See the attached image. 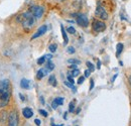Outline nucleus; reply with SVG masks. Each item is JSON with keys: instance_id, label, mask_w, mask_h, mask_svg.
<instances>
[{"instance_id": "obj_1", "label": "nucleus", "mask_w": 131, "mask_h": 126, "mask_svg": "<svg viewBox=\"0 0 131 126\" xmlns=\"http://www.w3.org/2000/svg\"><path fill=\"white\" fill-rule=\"evenodd\" d=\"M11 85L9 80L0 81V108H3L8 105L11 98Z\"/></svg>"}, {"instance_id": "obj_2", "label": "nucleus", "mask_w": 131, "mask_h": 126, "mask_svg": "<svg viewBox=\"0 0 131 126\" xmlns=\"http://www.w3.org/2000/svg\"><path fill=\"white\" fill-rule=\"evenodd\" d=\"M20 21L22 22L24 28H30L34 23V16L30 11H27L20 15Z\"/></svg>"}, {"instance_id": "obj_3", "label": "nucleus", "mask_w": 131, "mask_h": 126, "mask_svg": "<svg viewBox=\"0 0 131 126\" xmlns=\"http://www.w3.org/2000/svg\"><path fill=\"white\" fill-rule=\"evenodd\" d=\"M92 28L95 32H104L106 29V25L103 21L101 20H93V23H92Z\"/></svg>"}, {"instance_id": "obj_4", "label": "nucleus", "mask_w": 131, "mask_h": 126, "mask_svg": "<svg viewBox=\"0 0 131 126\" xmlns=\"http://www.w3.org/2000/svg\"><path fill=\"white\" fill-rule=\"evenodd\" d=\"M29 11L32 13V15L34 16V18L39 19V18H41V16L43 14L45 9H43V7H41V6H32V7H30Z\"/></svg>"}, {"instance_id": "obj_5", "label": "nucleus", "mask_w": 131, "mask_h": 126, "mask_svg": "<svg viewBox=\"0 0 131 126\" xmlns=\"http://www.w3.org/2000/svg\"><path fill=\"white\" fill-rule=\"evenodd\" d=\"M18 114L15 111L10 112L8 116V126H18Z\"/></svg>"}, {"instance_id": "obj_6", "label": "nucleus", "mask_w": 131, "mask_h": 126, "mask_svg": "<svg viewBox=\"0 0 131 126\" xmlns=\"http://www.w3.org/2000/svg\"><path fill=\"white\" fill-rule=\"evenodd\" d=\"M95 15L97 16V17H99V18H101V19H103V20L108 19V13H107V11L105 10V8L103 6H100V5H98V7L96 8Z\"/></svg>"}, {"instance_id": "obj_7", "label": "nucleus", "mask_w": 131, "mask_h": 126, "mask_svg": "<svg viewBox=\"0 0 131 126\" xmlns=\"http://www.w3.org/2000/svg\"><path fill=\"white\" fill-rule=\"evenodd\" d=\"M76 21L82 27H87L88 24H89V19H88V17L85 15V14H78Z\"/></svg>"}, {"instance_id": "obj_8", "label": "nucleus", "mask_w": 131, "mask_h": 126, "mask_svg": "<svg viewBox=\"0 0 131 126\" xmlns=\"http://www.w3.org/2000/svg\"><path fill=\"white\" fill-rule=\"evenodd\" d=\"M47 30H48V26H47V25H41V26L37 29V32H35L32 36H31V39H35V38H37V37L43 35V34L47 32Z\"/></svg>"}, {"instance_id": "obj_9", "label": "nucleus", "mask_w": 131, "mask_h": 126, "mask_svg": "<svg viewBox=\"0 0 131 126\" xmlns=\"http://www.w3.org/2000/svg\"><path fill=\"white\" fill-rule=\"evenodd\" d=\"M63 103H64V98H63V97H58V98H56V99L52 101V103H51V107H52L53 109H57L58 106L63 105Z\"/></svg>"}, {"instance_id": "obj_10", "label": "nucleus", "mask_w": 131, "mask_h": 126, "mask_svg": "<svg viewBox=\"0 0 131 126\" xmlns=\"http://www.w3.org/2000/svg\"><path fill=\"white\" fill-rule=\"evenodd\" d=\"M49 71L46 68V69H40V70H38L37 71V73H36V78L38 80H41L46 75H48V73H49Z\"/></svg>"}, {"instance_id": "obj_11", "label": "nucleus", "mask_w": 131, "mask_h": 126, "mask_svg": "<svg viewBox=\"0 0 131 126\" xmlns=\"http://www.w3.org/2000/svg\"><path fill=\"white\" fill-rule=\"evenodd\" d=\"M22 114H23V116L25 117V118H30V117H32L33 115V111L30 109V108H28V107H26V108H24L23 110H22Z\"/></svg>"}, {"instance_id": "obj_12", "label": "nucleus", "mask_w": 131, "mask_h": 126, "mask_svg": "<svg viewBox=\"0 0 131 126\" xmlns=\"http://www.w3.org/2000/svg\"><path fill=\"white\" fill-rule=\"evenodd\" d=\"M61 30H62V35H63V38H64V45L67 46V45H68V43H69V38H68L67 32H66L64 25H61Z\"/></svg>"}, {"instance_id": "obj_13", "label": "nucleus", "mask_w": 131, "mask_h": 126, "mask_svg": "<svg viewBox=\"0 0 131 126\" xmlns=\"http://www.w3.org/2000/svg\"><path fill=\"white\" fill-rule=\"evenodd\" d=\"M20 87L22 89H28L29 88V81L26 79H22L20 81Z\"/></svg>"}, {"instance_id": "obj_14", "label": "nucleus", "mask_w": 131, "mask_h": 126, "mask_svg": "<svg viewBox=\"0 0 131 126\" xmlns=\"http://www.w3.org/2000/svg\"><path fill=\"white\" fill-rule=\"evenodd\" d=\"M122 50H123V44H121V43L117 44V47H116V57H119L120 54L122 52Z\"/></svg>"}, {"instance_id": "obj_15", "label": "nucleus", "mask_w": 131, "mask_h": 126, "mask_svg": "<svg viewBox=\"0 0 131 126\" xmlns=\"http://www.w3.org/2000/svg\"><path fill=\"white\" fill-rule=\"evenodd\" d=\"M49 85H51V86H53V87H56L57 86V79H56V76L54 75H51L50 77H49Z\"/></svg>"}, {"instance_id": "obj_16", "label": "nucleus", "mask_w": 131, "mask_h": 126, "mask_svg": "<svg viewBox=\"0 0 131 126\" xmlns=\"http://www.w3.org/2000/svg\"><path fill=\"white\" fill-rule=\"evenodd\" d=\"M68 63L72 64V65H79V64H81V62L76 59H70V60H68Z\"/></svg>"}, {"instance_id": "obj_17", "label": "nucleus", "mask_w": 131, "mask_h": 126, "mask_svg": "<svg viewBox=\"0 0 131 126\" xmlns=\"http://www.w3.org/2000/svg\"><path fill=\"white\" fill-rule=\"evenodd\" d=\"M79 74H80V71H79L78 69H74V70L71 72V76H72V77H77V76H79Z\"/></svg>"}, {"instance_id": "obj_18", "label": "nucleus", "mask_w": 131, "mask_h": 126, "mask_svg": "<svg viewBox=\"0 0 131 126\" xmlns=\"http://www.w3.org/2000/svg\"><path fill=\"white\" fill-rule=\"evenodd\" d=\"M47 69H48L49 71H52V70L54 69V65L51 63L50 61H49V62H48V65H47Z\"/></svg>"}, {"instance_id": "obj_19", "label": "nucleus", "mask_w": 131, "mask_h": 126, "mask_svg": "<svg viewBox=\"0 0 131 126\" xmlns=\"http://www.w3.org/2000/svg\"><path fill=\"white\" fill-rule=\"evenodd\" d=\"M46 61H47V58H46V56H43V57H41V58H39L37 60V64L38 65H43Z\"/></svg>"}, {"instance_id": "obj_20", "label": "nucleus", "mask_w": 131, "mask_h": 126, "mask_svg": "<svg viewBox=\"0 0 131 126\" xmlns=\"http://www.w3.org/2000/svg\"><path fill=\"white\" fill-rule=\"evenodd\" d=\"M86 65H87V67L89 68L90 72H93V71L95 70V67H94V65H93L92 63H90V62H87V63H86Z\"/></svg>"}, {"instance_id": "obj_21", "label": "nucleus", "mask_w": 131, "mask_h": 126, "mask_svg": "<svg viewBox=\"0 0 131 126\" xmlns=\"http://www.w3.org/2000/svg\"><path fill=\"white\" fill-rule=\"evenodd\" d=\"M74 109H75V100L72 101V102L70 103V105H69V111H70V112H73Z\"/></svg>"}, {"instance_id": "obj_22", "label": "nucleus", "mask_w": 131, "mask_h": 126, "mask_svg": "<svg viewBox=\"0 0 131 126\" xmlns=\"http://www.w3.org/2000/svg\"><path fill=\"white\" fill-rule=\"evenodd\" d=\"M57 47H58V46H57L56 44H52V45H50V46H49V50H50L51 52H56Z\"/></svg>"}, {"instance_id": "obj_23", "label": "nucleus", "mask_w": 131, "mask_h": 126, "mask_svg": "<svg viewBox=\"0 0 131 126\" xmlns=\"http://www.w3.org/2000/svg\"><path fill=\"white\" fill-rule=\"evenodd\" d=\"M67 30H68V32H69V33H71V34H75V33H76V29H75L73 26L68 27V29H67Z\"/></svg>"}, {"instance_id": "obj_24", "label": "nucleus", "mask_w": 131, "mask_h": 126, "mask_svg": "<svg viewBox=\"0 0 131 126\" xmlns=\"http://www.w3.org/2000/svg\"><path fill=\"white\" fill-rule=\"evenodd\" d=\"M38 112L43 116V117H48V112L47 111H45V110H42V109H39L38 110Z\"/></svg>"}, {"instance_id": "obj_25", "label": "nucleus", "mask_w": 131, "mask_h": 126, "mask_svg": "<svg viewBox=\"0 0 131 126\" xmlns=\"http://www.w3.org/2000/svg\"><path fill=\"white\" fill-rule=\"evenodd\" d=\"M65 85L68 86V87H70V88H72V89H74V91H75V87L73 86L72 83H70V82H68V81H65Z\"/></svg>"}, {"instance_id": "obj_26", "label": "nucleus", "mask_w": 131, "mask_h": 126, "mask_svg": "<svg viewBox=\"0 0 131 126\" xmlns=\"http://www.w3.org/2000/svg\"><path fill=\"white\" fill-rule=\"evenodd\" d=\"M68 81H69L70 83H72V84H74V83H75V81H74V77H72L71 75H68Z\"/></svg>"}, {"instance_id": "obj_27", "label": "nucleus", "mask_w": 131, "mask_h": 126, "mask_svg": "<svg viewBox=\"0 0 131 126\" xmlns=\"http://www.w3.org/2000/svg\"><path fill=\"white\" fill-rule=\"evenodd\" d=\"M68 52H69V54H74V52H75V48L73 47H68Z\"/></svg>"}, {"instance_id": "obj_28", "label": "nucleus", "mask_w": 131, "mask_h": 126, "mask_svg": "<svg viewBox=\"0 0 131 126\" xmlns=\"http://www.w3.org/2000/svg\"><path fill=\"white\" fill-rule=\"evenodd\" d=\"M84 81H85V77H80L79 80H78V84H79V85H81V84L84 83Z\"/></svg>"}, {"instance_id": "obj_29", "label": "nucleus", "mask_w": 131, "mask_h": 126, "mask_svg": "<svg viewBox=\"0 0 131 126\" xmlns=\"http://www.w3.org/2000/svg\"><path fill=\"white\" fill-rule=\"evenodd\" d=\"M90 74H91L90 70H86V71H85V76H84V77H85V78H87V77H89V76H90Z\"/></svg>"}, {"instance_id": "obj_30", "label": "nucleus", "mask_w": 131, "mask_h": 126, "mask_svg": "<svg viewBox=\"0 0 131 126\" xmlns=\"http://www.w3.org/2000/svg\"><path fill=\"white\" fill-rule=\"evenodd\" d=\"M93 88H94V81H93V80H91V84H90V89H89V90L91 91Z\"/></svg>"}, {"instance_id": "obj_31", "label": "nucleus", "mask_w": 131, "mask_h": 126, "mask_svg": "<svg viewBox=\"0 0 131 126\" xmlns=\"http://www.w3.org/2000/svg\"><path fill=\"white\" fill-rule=\"evenodd\" d=\"M34 123L37 126H40V120H39V119H35V120H34Z\"/></svg>"}, {"instance_id": "obj_32", "label": "nucleus", "mask_w": 131, "mask_h": 126, "mask_svg": "<svg viewBox=\"0 0 131 126\" xmlns=\"http://www.w3.org/2000/svg\"><path fill=\"white\" fill-rule=\"evenodd\" d=\"M70 68L71 69H77V65H72V66H70Z\"/></svg>"}, {"instance_id": "obj_33", "label": "nucleus", "mask_w": 131, "mask_h": 126, "mask_svg": "<svg viewBox=\"0 0 131 126\" xmlns=\"http://www.w3.org/2000/svg\"><path fill=\"white\" fill-rule=\"evenodd\" d=\"M51 57H52L51 55H47V56H46V58H47L48 60H50V59H51Z\"/></svg>"}, {"instance_id": "obj_34", "label": "nucleus", "mask_w": 131, "mask_h": 126, "mask_svg": "<svg viewBox=\"0 0 131 126\" xmlns=\"http://www.w3.org/2000/svg\"><path fill=\"white\" fill-rule=\"evenodd\" d=\"M19 97L21 98V100H22V101H24V97H23V95H22V94H19Z\"/></svg>"}, {"instance_id": "obj_35", "label": "nucleus", "mask_w": 131, "mask_h": 126, "mask_svg": "<svg viewBox=\"0 0 131 126\" xmlns=\"http://www.w3.org/2000/svg\"><path fill=\"white\" fill-rule=\"evenodd\" d=\"M40 101H41V103H42V104H45V100H43V98H42V97H40Z\"/></svg>"}, {"instance_id": "obj_36", "label": "nucleus", "mask_w": 131, "mask_h": 126, "mask_svg": "<svg viewBox=\"0 0 131 126\" xmlns=\"http://www.w3.org/2000/svg\"><path fill=\"white\" fill-rule=\"evenodd\" d=\"M101 68V63H100V61H98V69Z\"/></svg>"}, {"instance_id": "obj_37", "label": "nucleus", "mask_w": 131, "mask_h": 126, "mask_svg": "<svg viewBox=\"0 0 131 126\" xmlns=\"http://www.w3.org/2000/svg\"><path fill=\"white\" fill-rule=\"evenodd\" d=\"M51 126H63V124H61V125H54L53 123H51Z\"/></svg>"}, {"instance_id": "obj_38", "label": "nucleus", "mask_w": 131, "mask_h": 126, "mask_svg": "<svg viewBox=\"0 0 131 126\" xmlns=\"http://www.w3.org/2000/svg\"><path fill=\"white\" fill-rule=\"evenodd\" d=\"M128 80H129V84H130V86H131V76L129 77V79Z\"/></svg>"}]
</instances>
